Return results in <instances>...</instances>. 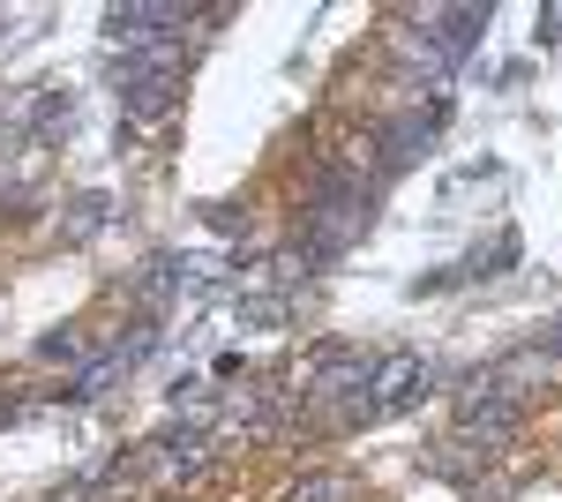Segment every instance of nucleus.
I'll return each instance as SVG.
<instances>
[{
  "label": "nucleus",
  "mask_w": 562,
  "mask_h": 502,
  "mask_svg": "<svg viewBox=\"0 0 562 502\" xmlns=\"http://www.w3.org/2000/svg\"><path fill=\"white\" fill-rule=\"evenodd\" d=\"M188 23H195V8H173V0H128V8H113V15H105V31H113V45H121V53L173 45Z\"/></svg>",
  "instance_id": "1"
},
{
  "label": "nucleus",
  "mask_w": 562,
  "mask_h": 502,
  "mask_svg": "<svg viewBox=\"0 0 562 502\" xmlns=\"http://www.w3.org/2000/svg\"><path fill=\"white\" fill-rule=\"evenodd\" d=\"M360 390H368V360L360 353H330L323 376L307 382V405L315 413H338V420H368V398Z\"/></svg>",
  "instance_id": "2"
},
{
  "label": "nucleus",
  "mask_w": 562,
  "mask_h": 502,
  "mask_svg": "<svg viewBox=\"0 0 562 502\" xmlns=\"http://www.w3.org/2000/svg\"><path fill=\"white\" fill-rule=\"evenodd\" d=\"M420 382H428V360H420V353H390V360H375V368H368V413L405 405Z\"/></svg>",
  "instance_id": "3"
},
{
  "label": "nucleus",
  "mask_w": 562,
  "mask_h": 502,
  "mask_svg": "<svg viewBox=\"0 0 562 502\" xmlns=\"http://www.w3.org/2000/svg\"><path fill=\"white\" fill-rule=\"evenodd\" d=\"M211 465V450L195 443V435H180V443H150L143 458H135V472L150 480V488H180V480H195Z\"/></svg>",
  "instance_id": "4"
},
{
  "label": "nucleus",
  "mask_w": 562,
  "mask_h": 502,
  "mask_svg": "<svg viewBox=\"0 0 562 502\" xmlns=\"http://www.w3.org/2000/svg\"><path fill=\"white\" fill-rule=\"evenodd\" d=\"M465 435H480V443H503V435H510V427H518V398H503V390H495V382H480L473 398H465Z\"/></svg>",
  "instance_id": "5"
},
{
  "label": "nucleus",
  "mask_w": 562,
  "mask_h": 502,
  "mask_svg": "<svg viewBox=\"0 0 562 502\" xmlns=\"http://www.w3.org/2000/svg\"><path fill=\"white\" fill-rule=\"evenodd\" d=\"M173 76H121V105H128V121H158L173 105Z\"/></svg>",
  "instance_id": "6"
},
{
  "label": "nucleus",
  "mask_w": 562,
  "mask_h": 502,
  "mask_svg": "<svg viewBox=\"0 0 562 502\" xmlns=\"http://www.w3.org/2000/svg\"><path fill=\"white\" fill-rule=\"evenodd\" d=\"M428 135H435V121H390L383 127V166H413L428 150Z\"/></svg>",
  "instance_id": "7"
}]
</instances>
